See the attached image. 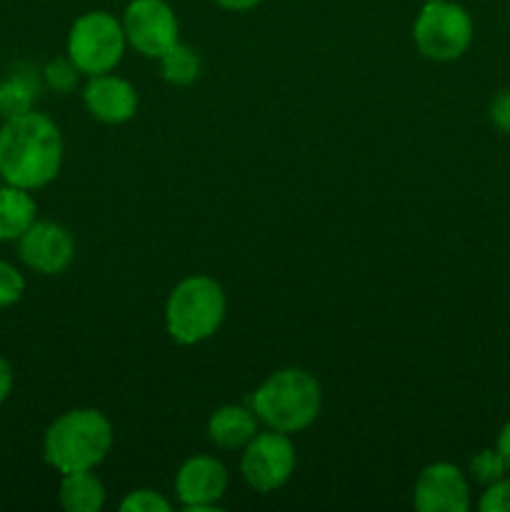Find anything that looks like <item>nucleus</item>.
<instances>
[{
    "label": "nucleus",
    "mask_w": 510,
    "mask_h": 512,
    "mask_svg": "<svg viewBox=\"0 0 510 512\" xmlns=\"http://www.w3.org/2000/svg\"><path fill=\"white\" fill-rule=\"evenodd\" d=\"M218 8L223 10H230V13H248V10L258 8L263 0H213Z\"/></svg>",
    "instance_id": "393cba45"
},
{
    "label": "nucleus",
    "mask_w": 510,
    "mask_h": 512,
    "mask_svg": "<svg viewBox=\"0 0 510 512\" xmlns=\"http://www.w3.org/2000/svg\"><path fill=\"white\" fill-rule=\"evenodd\" d=\"M105 485L93 470L65 473L60 480L58 500L68 512H100L105 505Z\"/></svg>",
    "instance_id": "2eb2a0df"
},
{
    "label": "nucleus",
    "mask_w": 510,
    "mask_h": 512,
    "mask_svg": "<svg viewBox=\"0 0 510 512\" xmlns=\"http://www.w3.org/2000/svg\"><path fill=\"white\" fill-rule=\"evenodd\" d=\"M25 293V278L13 263L0 258V310L18 303Z\"/></svg>",
    "instance_id": "412c9836"
},
{
    "label": "nucleus",
    "mask_w": 510,
    "mask_h": 512,
    "mask_svg": "<svg viewBox=\"0 0 510 512\" xmlns=\"http://www.w3.org/2000/svg\"><path fill=\"white\" fill-rule=\"evenodd\" d=\"M228 468L213 455H193L178 468L173 480L175 498L185 512H220L228 490Z\"/></svg>",
    "instance_id": "1a4fd4ad"
},
{
    "label": "nucleus",
    "mask_w": 510,
    "mask_h": 512,
    "mask_svg": "<svg viewBox=\"0 0 510 512\" xmlns=\"http://www.w3.org/2000/svg\"><path fill=\"white\" fill-rule=\"evenodd\" d=\"M173 505L165 495H160L158 490L150 488H138L130 490L123 500H120V512H170Z\"/></svg>",
    "instance_id": "aec40b11"
},
{
    "label": "nucleus",
    "mask_w": 510,
    "mask_h": 512,
    "mask_svg": "<svg viewBox=\"0 0 510 512\" xmlns=\"http://www.w3.org/2000/svg\"><path fill=\"white\" fill-rule=\"evenodd\" d=\"M78 80H80V70L75 68V63L68 58V55H60V58L50 60V63L43 68V83L60 95L73 93V90L78 88Z\"/></svg>",
    "instance_id": "a211bd4d"
},
{
    "label": "nucleus",
    "mask_w": 510,
    "mask_h": 512,
    "mask_svg": "<svg viewBox=\"0 0 510 512\" xmlns=\"http://www.w3.org/2000/svg\"><path fill=\"white\" fill-rule=\"evenodd\" d=\"M413 505L418 512H468V478L458 465L448 460L425 465L415 480Z\"/></svg>",
    "instance_id": "9b49d317"
},
{
    "label": "nucleus",
    "mask_w": 510,
    "mask_h": 512,
    "mask_svg": "<svg viewBox=\"0 0 510 512\" xmlns=\"http://www.w3.org/2000/svg\"><path fill=\"white\" fill-rule=\"evenodd\" d=\"M18 258L38 275H60L75 260V238L55 220H35L18 240Z\"/></svg>",
    "instance_id": "9d476101"
},
{
    "label": "nucleus",
    "mask_w": 510,
    "mask_h": 512,
    "mask_svg": "<svg viewBox=\"0 0 510 512\" xmlns=\"http://www.w3.org/2000/svg\"><path fill=\"white\" fill-rule=\"evenodd\" d=\"M128 48L158 60L180 43V23L168 0H130L120 18Z\"/></svg>",
    "instance_id": "6e6552de"
},
{
    "label": "nucleus",
    "mask_w": 510,
    "mask_h": 512,
    "mask_svg": "<svg viewBox=\"0 0 510 512\" xmlns=\"http://www.w3.org/2000/svg\"><path fill=\"white\" fill-rule=\"evenodd\" d=\"M298 453L290 435L278 430H263L250 440L240 455V473L255 493H275L295 473Z\"/></svg>",
    "instance_id": "0eeeda50"
},
{
    "label": "nucleus",
    "mask_w": 510,
    "mask_h": 512,
    "mask_svg": "<svg viewBox=\"0 0 510 512\" xmlns=\"http://www.w3.org/2000/svg\"><path fill=\"white\" fill-rule=\"evenodd\" d=\"M13 393V368H10L8 360L0 355V405L10 398Z\"/></svg>",
    "instance_id": "b1692460"
},
{
    "label": "nucleus",
    "mask_w": 510,
    "mask_h": 512,
    "mask_svg": "<svg viewBox=\"0 0 510 512\" xmlns=\"http://www.w3.org/2000/svg\"><path fill=\"white\" fill-rule=\"evenodd\" d=\"M228 313L223 285L210 275H188L165 300V330L178 345H200L213 338Z\"/></svg>",
    "instance_id": "20e7f679"
},
{
    "label": "nucleus",
    "mask_w": 510,
    "mask_h": 512,
    "mask_svg": "<svg viewBox=\"0 0 510 512\" xmlns=\"http://www.w3.org/2000/svg\"><path fill=\"white\" fill-rule=\"evenodd\" d=\"M38 220V203L30 190L5 183L0 188V243H15Z\"/></svg>",
    "instance_id": "4468645a"
},
{
    "label": "nucleus",
    "mask_w": 510,
    "mask_h": 512,
    "mask_svg": "<svg viewBox=\"0 0 510 512\" xmlns=\"http://www.w3.org/2000/svg\"><path fill=\"white\" fill-rule=\"evenodd\" d=\"M113 440V423L100 410H65L45 428L43 460L60 475L95 470L108 458Z\"/></svg>",
    "instance_id": "f03ea898"
},
{
    "label": "nucleus",
    "mask_w": 510,
    "mask_h": 512,
    "mask_svg": "<svg viewBox=\"0 0 510 512\" xmlns=\"http://www.w3.org/2000/svg\"><path fill=\"white\" fill-rule=\"evenodd\" d=\"M475 35L468 10L453 0L423 3L413 23V43L420 55L433 63H453L463 58Z\"/></svg>",
    "instance_id": "423d86ee"
},
{
    "label": "nucleus",
    "mask_w": 510,
    "mask_h": 512,
    "mask_svg": "<svg viewBox=\"0 0 510 512\" xmlns=\"http://www.w3.org/2000/svg\"><path fill=\"white\" fill-rule=\"evenodd\" d=\"M40 95V75L33 68H15L5 80H0V115L13 118L35 110Z\"/></svg>",
    "instance_id": "dca6fc26"
},
{
    "label": "nucleus",
    "mask_w": 510,
    "mask_h": 512,
    "mask_svg": "<svg viewBox=\"0 0 510 512\" xmlns=\"http://www.w3.org/2000/svg\"><path fill=\"white\" fill-rule=\"evenodd\" d=\"M258 430L260 420L250 405H220L208 418V440L220 450H243Z\"/></svg>",
    "instance_id": "ddd939ff"
},
{
    "label": "nucleus",
    "mask_w": 510,
    "mask_h": 512,
    "mask_svg": "<svg viewBox=\"0 0 510 512\" xmlns=\"http://www.w3.org/2000/svg\"><path fill=\"white\" fill-rule=\"evenodd\" d=\"M125 48L128 40L120 18L108 10H88L70 25L65 55L73 60L80 75L93 78V75L113 73L123 60Z\"/></svg>",
    "instance_id": "39448f33"
},
{
    "label": "nucleus",
    "mask_w": 510,
    "mask_h": 512,
    "mask_svg": "<svg viewBox=\"0 0 510 512\" xmlns=\"http://www.w3.org/2000/svg\"><path fill=\"white\" fill-rule=\"evenodd\" d=\"M138 103L135 85L115 73L93 75L83 88V105L95 120L105 125H123L133 120Z\"/></svg>",
    "instance_id": "f8f14e48"
},
{
    "label": "nucleus",
    "mask_w": 510,
    "mask_h": 512,
    "mask_svg": "<svg viewBox=\"0 0 510 512\" xmlns=\"http://www.w3.org/2000/svg\"><path fill=\"white\" fill-rule=\"evenodd\" d=\"M490 123L495 125V130H500L503 135H510V88L500 90L493 100H490Z\"/></svg>",
    "instance_id": "5701e85b"
},
{
    "label": "nucleus",
    "mask_w": 510,
    "mask_h": 512,
    "mask_svg": "<svg viewBox=\"0 0 510 512\" xmlns=\"http://www.w3.org/2000/svg\"><path fill=\"white\" fill-rule=\"evenodd\" d=\"M423 3H433V0H423Z\"/></svg>",
    "instance_id": "bb28decb"
},
{
    "label": "nucleus",
    "mask_w": 510,
    "mask_h": 512,
    "mask_svg": "<svg viewBox=\"0 0 510 512\" xmlns=\"http://www.w3.org/2000/svg\"><path fill=\"white\" fill-rule=\"evenodd\" d=\"M160 73L170 85H193L200 78V55L190 45L175 43L165 55H160Z\"/></svg>",
    "instance_id": "f3484780"
},
{
    "label": "nucleus",
    "mask_w": 510,
    "mask_h": 512,
    "mask_svg": "<svg viewBox=\"0 0 510 512\" xmlns=\"http://www.w3.org/2000/svg\"><path fill=\"white\" fill-rule=\"evenodd\" d=\"M63 133L45 113L5 118L0 125V178L25 190H40L58 178L63 168Z\"/></svg>",
    "instance_id": "f257e3e1"
},
{
    "label": "nucleus",
    "mask_w": 510,
    "mask_h": 512,
    "mask_svg": "<svg viewBox=\"0 0 510 512\" xmlns=\"http://www.w3.org/2000/svg\"><path fill=\"white\" fill-rule=\"evenodd\" d=\"M320 405V383L303 368L275 370L250 395V408L260 423L285 435L310 428L320 415Z\"/></svg>",
    "instance_id": "7ed1b4c3"
},
{
    "label": "nucleus",
    "mask_w": 510,
    "mask_h": 512,
    "mask_svg": "<svg viewBox=\"0 0 510 512\" xmlns=\"http://www.w3.org/2000/svg\"><path fill=\"white\" fill-rule=\"evenodd\" d=\"M495 450H498L500 458L505 460V465L510 470V420H505V425L500 428L498 438H495Z\"/></svg>",
    "instance_id": "a878e982"
},
{
    "label": "nucleus",
    "mask_w": 510,
    "mask_h": 512,
    "mask_svg": "<svg viewBox=\"0 0 510 512\" xmlns=\"http://www.w3.org/2000/svg\"><path fill=\"white\" fill-rule=\"evenodd\" d=\"M480 512H510V475H503L495 483L485 485L478 500Z\"/></svg>",
    "instance_id": "4be33fe9"
},
{
    "label": "nucleus",
    "mask_w": 510,
    "mask_h": 512,
    "mask_svg": "<svg viewBox=\"0 0 510 512\" xmlns=\"http://www.w3.org/2000/svg\"><path fill=\"white\" fill-rule=\"evenodd\" d=\"M508 465H505V460L500 458V453L493 448H483L478 450V453L470 458V475H473L475 483H480L485 488V485L495 483V480H500L503 475H508Z\"/></svg>",
    "instance_id": "6ab92c4d"
}]
</instances>
